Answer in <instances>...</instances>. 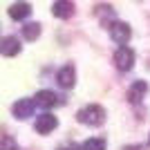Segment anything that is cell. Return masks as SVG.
<instances>
[{"instance_id":"1","label":"cell","mask_w":150,"mask_h":150,"mask_svg":"<svg viewBox=\"0 0 150 150\" xmlns=\"http://www.w3.org/2000/svg\"><path fill=\"white\" fill-rule=\"evenodd\" d=\"M76 119L81 121V123H85V125H101L105 121V110L101 105H96V103H90V105L79 110Z\"/></svg>"},{"instance_id":"16","label":"cell","mask_w":150,"mask_h":150,"mask_svg":"<svg viewBox=\"0 0 150 150\" xmlns=\"http://www.w3.org/2000/svg\"><path fill=\"white\" fill-rule=\"evenodd\" d=\"M58 150H76L74 146H69V148H58Z\"/></svg>"},{"instance_id":"8","label":"cell","mask_w":150,"mask_h":150,"mask_svg":"<svg viewBox=\"0 0 150 150\" xmlns=\"http://www.w3.org/2000/svg\"><path fill=\"white\" fill-rule=\"evenodd\" d=\"M146 94H148V83L146 81H134L130 85V90H128V101H130V103H141V99H144Z\"/></svg>"},{"instance_id":"3","label":"cell","mask_w":150,"mask_h":150,"mask_svg":"<svg viewBox=\"0 0 150 150\" xmlns=\"http://www.w3.org/2000/svg\"><path fill=\"white\" fill-rule=\"evenodd\" d=\"M110 36H112L114 43H119L121 47H125V43H128L130 36H132V29H130V25H125V23H112V25H110Z\"/></svg>"},{"instance_id":"10","label":"cell","mask_w":150,"mask_h":150,"mask_svg":"<svg viewBox=\"0 0 150 150\" xmlns=\"http://www.w3.org/2000/svg\"><path fill=\"white\" fill-rule=\"evenodd\" d=\"M29 13H31L29 2H16V5L9 7V16H11L13 20H23V18H27Z\"/></svg>"},{"instance_id":"15","label":"cell","mask_w":150,"mask_h":150,"mask_svg":"<svg viewBox=\"0 0 150 150\" xmlns=\"http://www.w3.org/2000/svg\"><path fill=\"white\" fill-rule=\"evenodd\" d=\"M123 150H141V148H139V146H125Z\"/></svg>"},{"instance_id":"7","label":"cell","mask_w":150,"mask_h":150,"mask_svg":"<svg viewBox=\"0 0 150 150\" xmlns=\"http://www.w3.org/2000/svg\"><path fill=\"white\" fill-rule=\"evenodd\" d=\"M56 125H58V119L54 117V114L45 112V114H40V117L36 119V132H40V134H50Z\"/></svg>"},{"instance_id":"14","label":"cell","mask_w":150,"mask_h":150,"mask_svg":"<svg viewBox=\"0 0 150 150\" xmlns=\"http://www.w3.org/2000/svg\"><path fill=\"white\" fill-rule=\"evenodd\" d=\"M0 150H18V146H16V141L11 137H5L0 141Z\"/></svg>"},{"instance_id":"6","label":"cell","mask_w":150,"mask_h":150,"mask_svg":"<svg viewBox=\"0 0 150 150\" xmlns=\"http://www.w3.org/2000/svg\"><path fill=\"white\" fill-rule=\"evenodd\" d=\"M34 103L40 105V108H54V105H58V103H63V101H61V96L54 94L52 90H40V92L34 96Z\"/></svg>"},{"instance_id":"5","label":"cell","mask_w":150,"mask_h":150,"mask_svg":"<svg viewBox=\"0 0 150 150\" xmlns=\"http://www.w3.org/2000/svg\"><path fill=\"white\" fill-rule=\"evenodd\" d=\"M56 81H58V85L65 88V90L74 88V83H76V69H74V65H65L63 69H58Z\"/></svg>"},{"instance_id":"4","label":"cell","mask_w":150,"mask_h":150,"mask_svg":"<svg viewBox=\"0 0 150 150\" xmlns=\"http://www.w3.org/2000/svg\"><path fill=\"white\" fill-rule=\"evenodd\" d=\"M34 108H36V103H34V99H20L13 103V117L16 119H27V117H31L34 114Z\"/></svg>"},{"instance_id":"2","label":"cell","mask_w":150,"mask_h":150,"mask_svg":"<svg viewBox=\"0 0 150 150\" xmlns=\"http://www.w3.org/2000/svg\"><path fill=\"white\" fill-rule=\"evenodd\" d=\"M114 65L121 69V72H128V69L134 67V52L130 47H119L114 52Z\"/></svg>"},{"instance_id":"13","label":"cell","mask_w":150,"mask_h":150,"mask_svg":"<svg viewBox=\"0 0 150 150\" xmlns=\"http://www.w3.org/2000/svg\"><path fill=\"white\" fill-rule=\"evenodd\" d=\"M81 150H105V139L92 137V139H88V141L81 146Z\"/></svg>"},{"instance_id":"11","label":"cell","mask_w":150,"mask_h":150,"mask_svg":"<svg viewBox=\"0 0 150 150\" xmlns=\"http://www.w3.org/2000/svg\"><path fill=\"white\" fill-rule=\"evenodd\" d=\"M52 11H54V16H58V18H69V16L74 13V5H72V2L61 0V2H54Z\"/></svg>"},{"instance_id":"9","label":"cell","mask_w":150,"mask_h":150,"mask_svg":"<svg viewBox=\"0 0 150 150\" xmlns=\"http://www.w3.org/2000/svg\"><path fill=\"white\" fill-rule=\"evenodd\" d=\"M20 52V40L16 36H5L0 40V54L2 56H16Z\"/></svg>"},{"instance_id":"12","label":"cell","mask_w":150,"mask_h":150,"mask_svg":"<svg viewBox=\"0 0 150 150\" xmlns=\"http://www.w3.org/2000/svg\"><path fill=\"white\" fill-rule=\"evenodd\" d=\"M23 36L27 38V40H36L38 36H40V25L38 23H29V25L23 27Z\"/></svg>"}]
</instances>
